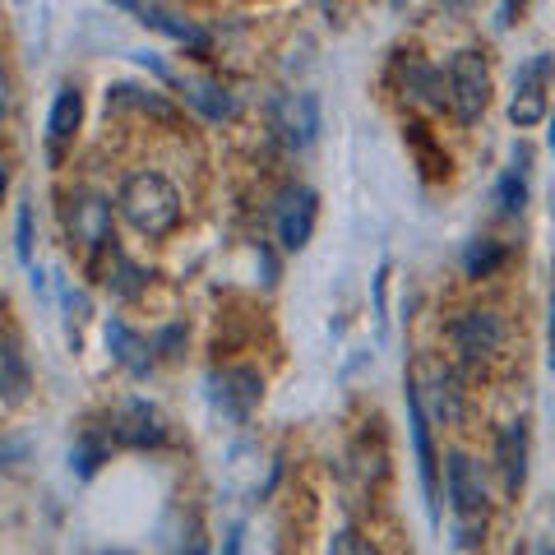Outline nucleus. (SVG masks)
<instances>
[{
	"instance_id": "obj_10",
	"label": "nucleus",
	"mask_w": 555,
	"mask_h": 555,
	"mask_svg": "<svg viewBox=\"0 0 555 555\" xmlns=\"http://www.w3.org/2000/svg\"><path fill=\"white\" fill-rule=\"evenodd\" d=\"M398 89H403L412 107H422L430 116L449 107V79L422 56H398Z\"/></svg>"
},
{
	"instance_id": "obj_29",
	"label": "nucleus",
	"mask_w": 555,
	"mask_h": 555,
	"mask_svg": "<svg viewBox=\"0 0 555 555\" xmlns=\"http://www.w3.org/2000/svg\"><path fill=\"white\" fill-rule=\"evenodd\" d=\"M241 537H246V532H241V524L228 528V537H222V555H241Z\"/></svg>"
},
{
	"instance_id": "obj_35",
	"label": "nucleus",
	"mask_w": 555,
	"mask_h": 555,
	"mask_svg": "<svg viewBox=\"0 0 555 555\" xmlns=\"http://www.w3.org/2000/svg\"><path fill=\"white\" fill-rule=\"evenodd\" d=\"M190 555H204V546H195V551H190Z\"/></svg>"
},
{
	"instance_id": "obj_5",
	"label": "nucleus",
	"mask_w": 555,
	"mask_h": 555,
	"mask_svg": "<svg viewBox=\"0 0 555 555\" xmlns=\"http://www.w3.org/2000/svg\"><path fill=\"white\" fill-rule=\"evenodd\" d=\"M449 107L463 126H477L491 107V65H486L481 51H459L454 61H449Z\"/></svg>"
},
{
	"instance_id": "obj_4",
	"label": "nucleus",
	"mask_w": 555,
	"mask_h": 555,
	"mask_svg": "<svg viewBox=\"0 0 555 555\" xmlns=\"http://www.w3.org/2000/svg\"><path fill=\"white\" fill-rule=\"evenodd\" d=\"M449 343H454V352L467 371H481L505 352L509 324L500 310H459L454 324H449Z\"/></svg>"
},
{
	"instance_id": "obj_6",
	"label": "nucleus",
	"mask_w": 555,
	"mask_h": 555,
	"mask_svg": "<svg viewBox=\"0 0 555 555\" xmlns=\"http://www.w3.org/2000/svg\"><path fill=\"white\" fill-rule=\"evenodd\" d=\"M551 75H555V56H532L524 69L514 75V98H509V120L518 130H532L542 126L546 112H551Z\"/></svg>"
},
{
	"instance_id": "obj_2",
	"label": "nucleus",
	"mask_w": 555,
	"mask_h": 555,
	"mask_svg": "<svg viewBox=\"0 0 555 555\" xmlns=\"http://www.w3.org/2000/svg\"><path fill=\"white\" fill-rule=\"evenodd\" d=\"M444 491H449V505H454L459 542L477 546L486 532V481H481V467L467 454H459V449L444 463Z\"/></svg>"
},
{
	"instance_id": "obj_30",
	"label": "nucleus",
	"mask_w": 555,
	"mask_h": 555,
	"mask_svg": "<svg viewBox=\"0 0 555 555\" xmlns=\"http://www.w3.org/2000/svg\"><path fill=\"white\" fill-rule=\"evenodd\" d=\"M551 366H555V297H551Z\"/></svg>"
},
{
	"instance_id": "obj_25",
	"label": "nucleus",
	"mask_w": 555,
	"mask_h": 555,
	"mask_svg": "<svg viewBox=\"0 0 555 555\" xmlns=\"http://www.w3.org/2000/svg\"><path fill=\"white\" fill-rule=\"evenodd\" d=\"M328 555H379V551H375L361 532L338 528V532H334V542H328Z\"/></svg>"
},
{
	"instance_id": "obj_7",
	"label": "nucleus",
	"mask_w": 555,
	"mask_h": 555,
	"mask_svg": "<svg viewBox=\"0 0 555 555\" xmlns=\"http://www.w3.org/2000/svg\"><path fill=\"white\" fill-rule=\"evenodd\" d=\"M315 218H320V199L310 185H287L278 195V208H273V228H278V241L283 250H306L310 236H315Z\"/></svg>"
},
{
	"instance_id": "obj_3",
	"label": "nucleus",
	"mask_w": 555,
	"mask_h": 555,
	"mask_svg": "<svg viewBox=\"0 0 555 555\" xmlns=\"http://www.w3.org/2000/svg\"><path fill=\"white\" fill-rule=\"evenodd\" d=\"M65 228H69V246H79L83 264H98L102 255H112L116 236H112V204L98 190H75L65 199Z\"/></svg>"
},
{
	"instance_id": "obj_21",
	"label": "nucleus",
	"mask_w": 555,
	"mask_h": 555,
	"mask_svg": "<svg viewBox=\"0 0 555 555\" xmlns=\"http://www.w3.org/2000/svg\"><path fill=\"white\" fill-rule=\"evenodd\" d=\"M500 264H505V246H500V241H491V236H477L473 246L463 250V269H467V278H491Z\"/></svg>"
},
{
	"instance_id": "obj_20",
	"label": "nucleus",
	"mask_w": 555,
	"mask_h": 555,
	"mask_svg": "<svg viewBox=\"0 0 555 555\" xmlns=\"http://www.w3.org/2000/svg\"><path fill=\"white\" fill-rule=\"evenodd\" d=\"M79 120H83V98H79V89H61V93H56V107H51V120H47L51 144H65V139L79 130Z\"/></svg>"
},
{
	"instance_id": "obj_9",
	"label": "nucleus",
	"mask_w": 555,
	"mask_h": 555,
	"mask_svg": "<svg viewBox=\"0 0 555 555\" xmlns=\"http://www.w3.org/2000/svg\"><path fill=\"white\" fill-rule=\"evenodd\" d=\"M403 398H408V426H412V449H416V473H422V491H426V509H430V524H440V481H436V449H430V416L416 398V379L408 375L403 385Z\"/></svg>"
},
{
	"instance_id": "obj_33",
	"label": "nucleus",
	"mask_w": 555,
	"mask_h": 555,
	"mask_svg": "<svg viewBox=\"0 0 555 555\" xmlns=\"http://www.w3.org/2000/svg\"><path fill=\"white\" fill-rule=\"evenodd\" d=\"M551 149H555V120H551Z\"/></svg>"
},
{
	"instance_id": "obj_28",
	"label": "nucleus",
	"mask_w": 555,
	"mask_h": 555,
	"mask_svg": "<svg viewBox=\"0 0 555 555\" xmlns=\"http://www.w3.org/2000/svg\"><path fill=\"white\" fill-rule=\"evenodd\" d=\"M10 107H14V83H10V69L0 65V120L10 116Z\"/></svg>"
},
{
	"instance_id": "obj_23",
	"label": "nucleus",
	"mask_w": 555,
	"mask_h": 555,
	"mask_svg": "<svg viewBox=\"0 0 555 555\" xmlns=\"http://www.w3.org/2000/svg\"><path fill=\"white\" fill-rule=\"evenodd\" d=\"M495 204H500V214L514 218V214H524V204H528V181L518 177V171H505L495 185Z\"/></svg>"
},
{
	"instance_id": "obj_16",
	"label": "nucleus",
	"mask_w": 555,
	"mask_h": 555,
	"mask_svg": "<svg viewBox=\"0 0 555 555\" xmlns=\"http://www.w3.org/2000/svg\"><path fill=\"white\" fill-rule=\"evenodd\" d=\"M416 389H422V385H416ZM416 398H422L426 416H440L444 426L463 422V389H459V379H454V371H449V366H430V385Z\"/></svg>"
},
{
	"instance_id": "obj_12",
	"label": "nucleus",
	"mask_w": 555,
	"mask_h": 555,
	"mask_svg": "<svg viewBox=\"0 0 555 555\" xmlns=\"http://www.w3.org/2000/svg\"><path fill=\"white\" fill-rule=\"evenodd\" d=\"M214 393H218V403L228 416H236V422H246V416L255 412V403L264 398V375H259L255 366H232V371H222L214 375Z\"/></svg>"
},
{
	"instance_id": "obj_22",
	"label": "nucleus",
	"mask_w": 555,
	"mask_h": 555,
	"mask_svg": "<svg viewBox=\"0 0 555 555\" xmlns=\"http://www.w3.org/2000/svg\"><path fill=\"white\" fill-rule=\"evenodd\" d=\"M144 269L139 264H130L126 255H120L116 246H112V269H107V287L116 292V297H139V292H144Z\"/></svg>"
},
{
	"instance_id": "obj_13",
	"label": "nucleus",
	"mask_w": 555,
	"mask_h": 555,
	"mask_svg": "<svg viewBox=\"0 0 555 555\" xmlns=\"http://www.w3.org/2000/svg\"><path fill=\"white\" fill-rule=\"evenodd\" d=\"M28 393H33V371L24 361L20 334H14V328H0V403L20 408V403H28Z\"/></svg>"
},
{
	"instance_id": "obj_11",
	"label": "nucleus",
	"mask_w": 555,
	"mask_h": 555,
	"mask_svg": "<svg viewBox=\"0 0 555 555\" xmlns=\"http://www.w3.org/2000/svg\"><path fill=\"white\" fill-rule=\"evenodd\" d=\"M112 436L120 444H130V449H153V444L167 440V422H163V412L153 403L130 398V403H120L116 416H112Z\"/></svg>"
},
{
	"instance_id": "obj_31",
	"label": "nucleus",
	"mask_w": 555,
	"mask_h": 555,
	"mask_svg": "<svg viewBox=\"0 0 555 555\" xmlns=\"http://www.w3.org/2000/svg\"><path fill=\"white\" fill-rule=\"evenodd\" d=\"M5 185H10V171H5V163H0V195H5Z\"/></svg>"
},
{
	"instance_id": "obj_32",
	"label": "nucleus",
	"mask_w": 555,
	"mask_h": 555,
	"mask_svg": "<svg viewBox=\"0 0 555 555\" xmlns=\"http://www.w3.org/2000/svg\"><path fill=\"white\" fill-rule=\"evenodd\" d=\"M532 555H555V546H532Z\"/></svg>"
},
{
	"instance_id": "obj_8",
	"label": "nucleus",
	"mask_w": 555,
	"mask_h": 555,
	"mask_svg": "<svg viewBox=\"0 0 555 555\" xmlns=\"http://www.w3.org/2000/svg\"><path fill=\"white\" fill-rule=\"evenodd\" d=\"M269 126L287 149H310L320 139V98L315 93H283L269 107Z\"/></svg>"
},
{
	"instance_id": "obj_15",
	"label": "nucleus",
	"mask_w": 555,
	"mask_h": 555,
	"mask_svg": "<svg viewBox=\"0 0 555 555\" xmlns=\"http://www.w3.org/2000/svg\"><path fill=\"white\" fill-rule=\"evenodd\" d=\"M134 61H144L149 69H158V75H163L167 83H177V89H181V98L190 102V107H199V112H204L208 120H228V116H236V102H232L228 93H222L218 83H199V79H177V75H171V69H167L163 61H153L149 51H144V56H134Z\"/></svg>"
},
{
	"instance_id": "obj_27",
	"label": "nucleus",
	"mask_w": 555,
	"mask_h": 555,
	"mask_svg": "<svg viewBox=\"0 0 555 555\" xmlns=\"http://www.w3.org/2000/svg\"><path fill=\"white\" fill-rule=\"evenodd\" d=\"M181 343H185V328H181V324H171V328H163L158 343H153V347H163V357H181V352H177Z\"/></svg>"
},
{
	"instance_id": "obj_24",
	"label": "nucleus",
	"mask_w": 555,
	"mask_h": 555,
	"mask_svg": "<svg viewBox=\"0 0 555 555\" xmlns=\"http://www.w3.org/2000/svg\"><path fill=\"white\" fill-rule=\"evenodd\" d=\"M102 459H107V444H102V440H83L75 454H69V467H75L79 477H93Z\"/></svg>"
},
{
	"instance_id": "obj_34",
	"label": "nucleus",
	"mask_w": 555,
	"mask_h": 555,
	"mask_svg": "<svg viewBox=\"0 0 555 555\" xmlns=\"http://www.w3.org/2000/svg\"><path fill=\"white\" fill-rule=\"evenodd\" d=\"M102 555H130V551H102Z\"/></svg>"
},
{
	"instance_id": "obj_17",
	"label": "nucleus",
	"mask_w": 555,
	"mask_h": 555,
	"mask_svg": "<svg viewBox=\"0 0 555 555\" xmlns=\"http://www.w3.org/2000/svg\"><path fill=\"white\" fill-rule=\"evenodd\" d=\"M107 347H112V357H116L134 379H144V375L153 371V352H158V347H153L149 338H139L126 320H107Z\"/></svg>"
},
{
	"instance_id": "obj_19",
	"label": "nucleus",
	"mask_w": 555,
	"mask_h": 555,
	"mask_svg": "<svg viewBox=\"0 0 555 555\" xmlns=\"http://www.w3.org/2000/svg\"><path fill=\"white\" fill-rule=\"evenodd\" d=\"M107 107L112 112H149V116H158L167 120V126H177V107L158 93V89H134V83H116V89H107Z\"/></svg>"
},
{
	"instance_id": "obj_26",
	"label": "nucleus",
	"mask_w": 555,
	"mask_h": 555,
	"mask_svg": "<svg viewBox=\"0 0 555 555\" xmlns=\"http://www.w3.org/2000/svg\"><path fill=\"white\" fill-rule=\"evenodd\" d=\"M20 259L33 264V208L20 204Z\"/></svg>"
},
{
	"instance_id": "obj_1",
	"label": "nucleus",
	"mask_w": 555,
	"mask_h": 555,
	"mask_svg": "<svg viewBox=\"0 0 555 555\" xmlns=\"http://www.w3.org/2000/svg\"><path fill=\"white\" fill-rule=\"evenodd\" d=\"M116 204H120V218L149 241L177 232V222H181V190L171 185L163 171H134V177L120 185Z\"/></svg>"
},
{
	"instance_id": "obj_18",
	"label": "nucleus",
	"mask_w": 555,
	"mask_h": 555,
	"mask_svg": "<svg viewBox=\"0 0 555 555\" xmlns=\"http://www.w3.org/2000/svg\"><path fill=\"white\" fill-rule=\"evenodd\" d=\"M116 5L130 10V14H139V24H144V28L167 33L171 42H185V47H195V51H208V33H199L195 24L177 20V14H167L163 5H144V0H116Z\"/></svg>"
},
{
	"instance_id": "obj_14",
	"label": "nucleus",
	"mask_w": 555,
	"mask_h": 555,
	"mask_svg": "<svg viewBox=\"0 0 555 555\" xmlns=\"http://www.w3.org/2000/svg\"><path fill=\"white\" fill-rule=\"evenodd\" d=\"M495 467H500V486H505V495L524 491V481H528V426L524 422H509L495 436Z\"/></svg>"
}]
</instances>
